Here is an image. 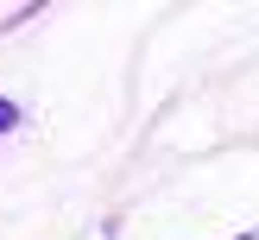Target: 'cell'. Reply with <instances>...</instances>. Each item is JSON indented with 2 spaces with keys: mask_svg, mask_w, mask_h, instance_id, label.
<instances>
[{
  "mask_svg": "<svg viewBox=\"0 0 259 240\" xmlns=\"http://www.w3.org/2000/svg\"><path fill=\"white\" fill-rule=\"evenodd\" d=\"M13 120H19V108H13V101H0V133H7Z\"/></svg>",
  "mask_w": 259,
  "mask_h": 240,
  "instance_id": "1",
  "label": "cell"
}]
</instances>
